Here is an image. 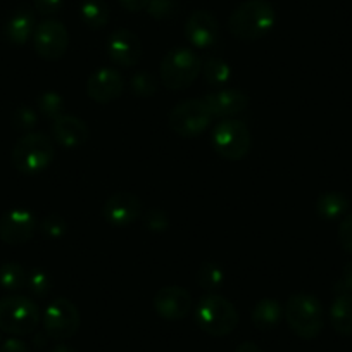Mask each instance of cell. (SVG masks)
Instances as JSON below:
<instances>
[{"label":"cell","mask_w":352,"mask_h":352,"mask_svg":"<svg viewBox=\"0 0 352 352\" xmlns=\"http://www.w3.org/2000/svg\"><path fill=\"white\" fill-rule=\"evenodd\" d=\"M275 18V9L266 0H247L232 12L228 30L235 38L252 42L272 32Z\"/></svg>","instance_id":"cell-1"},{"label":"cell","mask_w":352,"mask_h":352,"mask_svg":"<svg viewBox=\"0 0 352 352\" xmlns=\"http://www.w3.org/2000/svg\"><path fill=\"white\" fill-rule=\"evenodd\" d=\"M285 320L290 330L304 340H313L324 328V309L316 297L294 294L285 304Z\"/></svg>","instance_id":"cell-2"},{"label":"cell","mask_w":352,"mask_h":352,"mask_svg":"<svg viewBox=\"0 0 352 352\" xmlns=\"http://www.w3.org/2000/svg\"><path fill=\"white\" fill-rule=\"evenodd\" d=\"M236 307L219 294H208L195 307V321L204 333L211 337H226L239 324Z\"/></svg>","instance_id":"cell-3"},{"label":"cell","mask_w":352,"mask_h":352,"mask_svg":"<svg viewBox=\"0 0 352 352\" xmlns=\"http://www.w3.org/2000/svg\"><path fill=\"white\" fill-rule=\"evenodd\" d=\"M12 164L19 173L35 176L49 168L54 159V144L47 135L30 131L16 142L12 148Z\"/></svg>","instance_id":"cell-4"},{"label":"cell","mask_w":352,"mask_h":352,"mask_svg":"<svg viewBox=\"0 0 352 352\" xmlns=\"http://www.w3.org/2000/svg\"><path fill=\"white\" fill-rule=\"evenodd\" d=\"M202 71V60L190 49H173L161 63V81L168 90H185Z\"/></svg>","instance_id":"cell-5"},{"label":"cell","mask_w":352,"mask_h":352,"mask_svg":"<svg viewBox=\"0 0 352 352\" xmlns=\"http://www.w3.org/2000/svg\"><path fill=\"white\" fill-rule=\"evenodd\" d=\"M40 323V309L25 296H8L0 299V330L4 333L30 335Z\"/></svg>","instance_id":"cell-6"},{"label":"cell","mask_w":352,"mask_h":352,"mask_svg":"<svg viewBox=\"0 0 352 352\" xmlns=\"http://www.w3.org/2000/svg\"><path fill=\"white\" fill-rule=\"evenodd\" d=\"M212 145L221 157L240 161L250 151V131L240 120H223L212 131Z\"/></svg>","instance_id":"cell-7"},{"label":"cell","mask_w":352,"mask_h":352,"mask_svg":"<svg viewBox=\"0 0 352 352\" xmlns=\"http://www.w3.org/2000/svg\"><path fill=\"white\" fill-rule=\"evenodd\" d=\"M212 114L202 99L184 100L176 104L168 116V124L180 137H197L211 124Z\"/></svg>","instance_id":"cell-8"},{"label":"cell","mask_w":352,"mask_h":352,"mask_svg":"<svg viewBox=\"0 0 352 352\" xmlns=\"http://www.w3.org/2000/svg\"><path fill=\"white\" fill-rule=\"evenodd\" d=\"M80 328V311L71 300L56 299L43 313V330L52 340H67Z\"/></svg>","instance_id":"cell-9"},{"label":"cell","mask_w":352,"mask_h":352,"mask_svg":"<svg viewBox=\"0 0 352 352\" xmlns=\"http://www.w3.org/2000/svg\"><path fill=\"white\" fill-rule=\"evenodd\" d=\"M33 43L40 57L47 60H57L66 54L69 35L66 26L57 19H43L33 33Z\"/></svg>","instance_id":"cell-10"},{"label":"cell","mask_w":352,"mask_h":352,"mask_svg":"<svg viewBox=\"0 0 352 352\" xmlns=\"http://www.w3.org/2000/svg\"><path fill=\"white\" fill-rule=\"evenodd\" d=\"M35 216L23 208L11 209L0 218V240L8 245H23L30 242L36 232Z\"/></svg>","instance_id":"cell-11"},{"label":"cell","mask_w":352,"mask_h":352,"mask_svg":"<svg viewBox=\"0 0 352 352\" xmlns=\"http://www.w3.org/2000/svg\"><path fill=\"white\" fill-rule=\"evenodd\" d=\"M154 309L161 318L169 321L184 320L192 309V296L184 287L169 285L159 290L154 297Z\"/></svg>","instance_id":"cell-12"},{"label":"cell","mask_w":352,"mask_h":352,"mask_svg":"<svg viewBox=\"0 0 352 352\" xmlns=\"http://www.w3.org/2000/svg\"><path fill=\"white\" fill-rule=\"evenodd\" d=\"M102 214L113 226H126L140 218L142 202L130 192H116L104 202Z\"/></svg>","instance_id":"cell-13"},{"label":"cell","mask_w":352,"mask_h":352,"mask_svg":"<svg viewBox=\"0 0 352 352\" xmlns=\"http://www.w3.org/2000/svg\"><path fill=\"white\" fill-rule=\"evenodd\" d=\"M124 90L123 76L116 69L102 67L90 74L87 81V94L92 100L99 104H109L121 97Z\"/></svg>","instance_id":"cell-14"},{"label":"cell","mask_w":352,"mask_h":352,"mask_svg":"<svg viewBox=\"0 0 352 352\" xmlns=\"http://www.w3.org/2000/svg\"><path fill=\"white\" fill-rule=\"evenodd\" d=\"M107 56L121 67H133L142 57V43L130 30H116L107 40Z\"/></svg>","instance_id":"cell-15"},{"label":"cell","mask_w":352,"mask_h":352,"mask_svg":"<svg viewBox=\"0 0 352 352\" xmlns=\"http://www.w3.org/2000/svg\"><path fill=\"white\" fill-rule=\"evenodd\" d=\"M185 36L197 49H209L219 36L218 19L208 11H194L185 25Z\"/></svg>","instance_id":"cell-16"},{"label":"cell","mask_w":352,"mask_h":352,"mask_svg":"<svg viewBox=\"0 0 352 352\" xmlns=\"http://www.w3.org/2000/svg\"><path fill=\"white\" fill-rule=\"evenodd\" d=\"M52 137L59 145L66 148H80L88 140V126L76 116L63 114L52 121Z\"/></svg>","instance_id":"cell-17"},{"label":"cell","mask_w":352,"mask_h":352,"mask_svg":"<svg viewBox=\"0 0 352 352\" xmlns=\"http://www.w3.org/2000/svg\"><path fill=\"white\" fill-rule=\"evenodd\" d=\"M202 100L206 102L212 118H223V120L240 114L242 111H245L247 104H249L247 96L240 90H219V92L208 94Z\"/></svg>","instance_id":"cell-18"},{"label":"cell","mask_w":352,"mask_h":352,"mask_svg":"<svg viewBox=\"0 0 352 352\" xmlns=\"http://www.w3.org/2000/svg\"><path fill=\"white\" fill-rule=\"evenodd\" d=\"M35 14L30 9L16 11L4 25V36L14 45H25L35 33Z\"/></svg>","instance_id":"cell-19"},{"label":"cell","mask_w":352,"mask_h":352,"mask_svg":"<svg viewBox=\"0 0 352 352\" xmlns=\"http://www.w3.org/2000/svg\"><path fill=\"white\" fill-rule=\"evenodd\" d=\"M330 323L342 337L352 335V294H338L330 306Z\"/></svg>","instance_id":"cell-20"},{"label":"cell","mask_w":352,"mask_h":352,"mask_svg":"<svg viewBox=\"0 0 352 352\" xmlns=\"http://www.w3.org/2000/svg\"><path fill=\"white\" fill-rule=\"evenodd\" d=\"M283 309L278 304V300L275 299H261L259 302L254 306L252 314V323L257 330L268 331L273 328L278 327V323L282 321Z\"/></svg>","instance_id":"cell-21"},{"label":"cell","mask_w":352,"mask_h":352,"mask_svg":"<svg viewBox=\"0 0 352 352\" xmlns=\"http://www.w3.org/2000/svg\"><path fill=\"white\" fill-rule=\"evenodd\" d=\"M351 201L347 195L340 194V192H324L318 197L316 201V212L321 219L327 221H333V219H340L347 214Z\"/></svg>","instance_id":"cell-22"},{"label":"cell","mask_w":352,"mask_h":352,"mask_svg":"<svg viewBox=\"0 0 352 352\" xmlns=\"http://www.w3.org/2000/svg\"><path fill=\"white\" fill-rule=\"evenodd\" d=\"M80 18L90 30H100L109 21V8L104 0H83L80 6Z\"/></svg>","instance_id":"cell-23"},{"label":"cell","mask_w":352,"mask_h":352,"mask_svg":"<svg viewBox=\"0 0 352 352\" xmlns=\"http://www.w3.org/2000/svg\"><path fill=\"white\" fill-rule=\"evenodd\" d=\"M202 74L209 85H225L232 78V67L221 57H206L202 63Z\"/></svg>","instance_id":"cell-24"},{"label":"cell","mask_w":352,"mask_h":352,"mask_svg":"<svg viewBox=\"0 0 352 352\" xmlns=\"http://www.w3.org/2000/svg\"><path fill=\"white\" fill-rule=\"evenodd\" d=\"M197 283L206 292L214 294L225 283V273H223V270L216 263L206 261V263L201 264V268L197 272Z\"/></svg>","instance_id":"cell-25"},{"label":"cell","mask_w":352,"mask_h":352,"mask_svg":"<svg viewBox=\"0 0 352 352\" xmlns=\"http://www.w3.org/2000/svg\"><path fill=\"white\" fill-rule=\"evenodd\" d=\"M26 276L28 273L23 266L16 263H6L0 268V287L9 292H18L26 287Z\"/></svg>","instance_id":"cell-26"},{"label":"cell","mask_w":352,"mask_h":352,"mask_svg":"<svg viewBox=\"0 0 352 352\" xmlns=\"http://www.w3.org/2000/svg\"><path fill=\"white\" fill-rule=\"evenodd\" d=\"M36 106H38V111L43 116L54 121L59 116H63L64 99L60 97V94L57 92H43L42 96L36 99Z\"/></svg>","instance_id":"cell-27"},{"label":"cell","mask_w":352,"mask_h":352,"mask_svg":"<svg viewBox=\"0 0 352 352\" xmlns=\"http://www.w3.org/2000/svg\"><path fill=\"white\" fill-rule=\"evenodd\" d=\"M157 80L151 73H145V71L133 74L130 80L131 92L137 97H152L157 92Z\"/></svg>","instance_id":"cell-28"},{"label":"cell","mask_w":352,"mask_h":352,"mask_svg":"<svg viewBox=\"0 0 352 352\" xmlns=\"http://www.w3.org/2000/svg\"><path fill=\"white\" fill-rule=\"evenodd\" d=\"M52 287V280L43 270H32L26 276V289L36 297H45Z\"/></svg>","instance_id":"cell-29"},{"label":"cell","mask_w":352,"mask_h":352,"mask_svg":"<svg viewBox=\"0 0 352 352\" xmlns=\"http://www.w3.org/2000/svg\"><path fill=\"white\" fill-rule=\"evenodd\" d=\"M145 11L157 21L171 19L178 11V0H148Z\"/></svg>","instance_id":"cell-30"},{"label":"cell","mask_w":352,"mask_h":352,"mask_svg":"<svg viewBox=\"0 0 352 352\" xmlns=\"http://www.w3.org/2000/svg\"><path fill=\"white\" fill-rule=\"evenodd\" d=\"M142 221H144L145 230H148V232L152 233H164L169 226L168 214L159 208L151 209V211L142 218Z\"/></svg>","instance_id":"cell-31"},{"label":"cell","mask_w":352,"mask_h":352,"mask_svg":"<svg viewBox=\"0 0 352 352\" xmlns=\"http://www.w3.org/2000/svg\"><path fill=\"white\" fill-rule=\"evenodd\" d=\"M36 121H38L36 111L30 106H21L12 113V123L19 130H32L36 126Z\"/></svg>","instance_id":"cell-32"},{"label":"cell","mask_w":352,"mask_h":352,"mask_svg":"<svg viewBox=\"0 0 352 352\" xmlns=\"http://www.w3.org/2000/svg\"><path fill=\"white\" fill-rule=\"evenodd\" d=\"M40 230L49 239H59L67 232V223L60 216H47L40 223Z\"/></svg>","instance_id":"cell-33"},{"label":"cell","mask_w":352,"mask_h":352,"mask_svg":"<svg viewBox=\"0 0 352 352\" xmlns=\"http://www.w3.org/2000/svg\"><path fill=\"white\" fill-rule=\"evenodd\" d=\"M337 240L345 252L352 254V214H345L338 225Z\"/></svg>","instance_id":"cell-34"},{"label":"cell","mask_w":352,"mask_h":352,"mask_svg":"<svg viewBox=\"0 0 352 352\" xmlns=\"http://www.w3.org/2000/svg\"><path fill=\"white\" fill-rule=\"evenodd\" d=\"M335 294H352V261H349L342 270L340 278L333 285Z\"/></svg>","instance_id":"cell-35"},{"label":"cell","mask_w":352,"mask_h":352,"mask_svg":"<svg viewBox=\"0 0 352 352\" xmlns=\"http://www.w3.org/2000/svg\"><path fill=\"white\" fill-rule=\"evenodd\" d=\"M35 11L42 16H54L63 9L64 0H33Z\"/></svg>","instance_id":"cell-36"},{"label":"cell","mask_w":352,"mask_h":352,"mask_svg":"<svg viewBox=\"0 0 352 352\" xmlns=\"http://www.w3.org/2000/svg\"><path fill=\"white\" fill-rule=\"evenodd\" d=\"M0 352H30V349L19 338H8L0 345Z\"/></svg>","instance_id":"cell-37"},{"label":"cell","mask_w":352,"mask_h":352,"mask_svg":"<svg viewBox=\"0 0 352 352\" xmlns=\"http://www.w3.org/2000/svg\"><path fill=\"white\" fill-rule=\"evenodd\" d=\"M120 4L130 12H140L147 8L148 0H120Z\"/></svg>","instance_id":"cell-38"},{"label":"cell","mask_w":352,"mask_h":352,"mask_svg":"<svg viewBox=\"0 0 352 352\" xmlns=\"http://www.w3.org/2000/svg\"><path fill=\"white\" fill-rule=\"evenodd\" d=\"M235 352H263V349L254 344V342H243L236 347Z\"/></svg>","instance_id":"cell-39"},{"label":"cell","mask_w":352,"mask_h":352,"mask_svg":"<svg viewBox=\"0 0 352 352\" xmlns=\"http://www.w3.org/2000/svg\"><path fill=\"white\" fill-rule=\"evenodd\" d=\"M52 352H76L73 347H69V345H64V344H59L56 345V347L52 349Z\"/></svg>","instance_id":"cell-40"}]
</instances>
